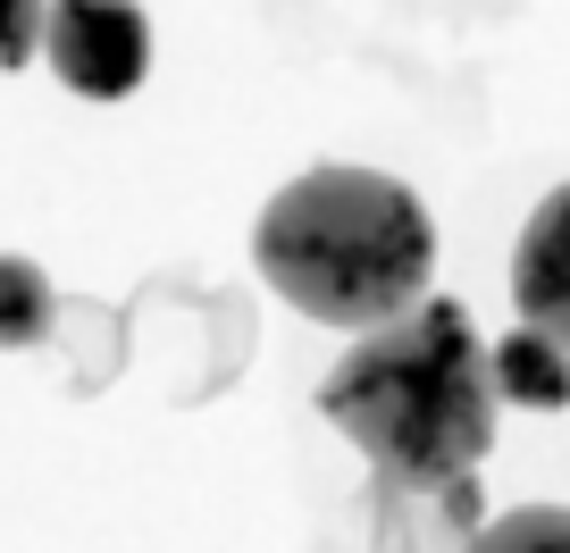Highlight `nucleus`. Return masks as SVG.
I'll list each match as a JSON object with an SVG mask.
<instances>
[{"mask_svg":"<svg viewBox=\"0 0 570 553\" xmlns=\"http://www.w3.org/2000/svg\"><path fill=\"white\" fill-rule=\"evenodd\" d=\"M495 361L462 303L428 294L386 327H361L353 353L327 369L320 411L386 470L394 486L445 495L495 445Z\"/></svg>","mask_w":570,"mask_h":553,"instance_id":"obj_1","label":"nucleus"},{"mask_svg":"<svg viewBox=\"0 0 570 553\" xmlns=\"http://www.w3.org/2000/svg\"><path fill=\"white\" fill-rule=\"evenodd\" d=\"M261 277L320 327H386L428 303L436 277V227L420 194L386 168H311L277 185L252 227Z\"/></svg>","mask_w":570,"mask_h":553,"instance_id":"obj_2","label":"nucleus"},{"mask_svg":"<svg viewBox=\"0 0 570 553\" xmlns=\"http://www.w3.org/2000/svg\"><path fill=\"white\" fill-rule=\"evenodd\" d=\"M42 59L85 101H126L151 68V26H142L135 0H51Z\"/></svg>","mask_w":570,"mask_h":553,"instance_id":"obj_3","label":"nucleus"},{"mask_svg":"<svg viewBox=\"0 0 570 553\" xmlns=\"http://www.w3.org/2000/svg\"><path fill=\"white\" fill-rule=\"evenodd\" d=\"M512 310L570 344V185H553L512 244Z\"/></svg>","mask_w":570,"mask_h":553,"instance_id":"obj_4","label":"nucleus"},{"mask_svg":"<svg viewBox=\"0 0 570 553\" xmlns=\"http://www.w3.org/2000/svg\"><path fill=\"white\" fill-rule=\"evenodd\" d=\"M487 361H495V394L503 403H529V411H562L570 403V344L546 336V327L520 319V336H503Z\"/></svg>","mask_w":570,"mask_h":553,"instance_id":"obj_5","label":"nucleus"},{"mask_svg":"<svg viewBox=\"0 0 570 553\" xmlns=\"http://www.w3.org/2000/svg\"><path fill=\"white\" fill-rule=\"evenodd\" d=\"M51 277H42L26 251H0V353H26V344L51 336Z\"/></svg>","mask_w":570,"mask_h":553,"instance_id":"obj_6","label":"nucleus"},{"mask_svg":"<svg viewBox=\"0 0 570 553\" xmlns=\"http://www.w3.org/2000/svg\"><path fill=\"white\" fill-rule=\"evenodd\" d=\"M470 553H570V503H520V512L479 520Z\"/></svg>","mask_w":570,"mask_h":553,"instance_id":"obj_7","label":"nucleus"},{"mask_svg":"<svg viewBox=\"0 0 570 553\" xmlns=\"http://www.w3.org/2000/svg\"><path fill=\"white\" fill-rule=\"evenodd\" d=\"M51 34V0H0V68H26Z\"/></svg>","mask_w":570,"mask_h":553,"instance_id":"obj_8","label":"nucleus"},{"mask_svg":"<svg viewBox=\"0 0 570 553\" xmlns=\"http://www.w3.org/2000/svg\"><path fill=\"white\" fill-rule=\"evenodd\" d=\"M445 512H453V520H479V486L453 478V486H445Z\"/></svg>","mask_w":570,"mask_h":553,"instance_id":"obj_9","label":"nucleus"}]
</instances>
